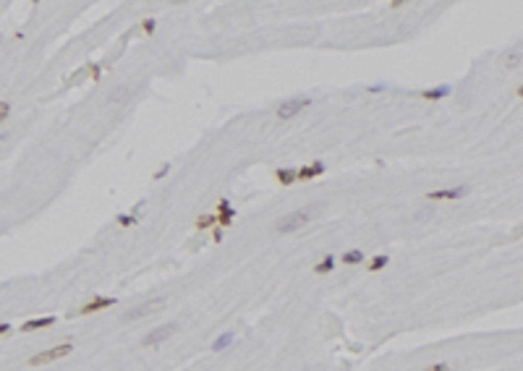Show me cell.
Returning a JSON list of instances; mask_svg holds the SVG:
<instances>
[{"label": "cell", "mask_w": 523, "mask_h": 371, "mask_svg": "<svg viewBox=\"0 0 523 371\" xmlns=\"http://www.w3.org/2000/svg\"><path fill=\"white\" fill-rule=\"evenodd\" d=\"M311 214L314 209H295L290 214H285L283 220L278 222V233H293V230H299L301 225H306L311 220Z\"/></svg>", "instance_id": "1"}, {"label": "cell", "mask_w": 523, "mask_h": 371, "mask_svg": "<svg viewBox=\"0 0 523 371\" xmlns=\"http://www.w3.org/2000/svg\"><path fill=\"white\" fill-rule=\"evenodd\" d=\"M71 351H74V345H71V342H63V345L50 348V351H42V353L32 356L27 363H29V366H44V363H53V361H58V358H65Z\"/></svg>", "instance_id": "2"}, {"label": "cell", "mask_w": 523, "mask_h": 371, "mask_svg": "<svg viewBox=\"0 0 523 371\" xmlns=\"http://www.w3.org/2000/svg\"><path fill=\"white\" fill-rule=\"evenodd\" d=\"M311 105V100H306V97H299V100H285L280 107H278V118L280 120H290L293 115H299L304 107H309Z\"/></svg>", "instance_id": "3"}, {"label": "cell", "mask_w": 523, "mask_h": 371, "mask_svg": "<svg viewBox=\"0 0 523 371\" xmlns=\"http://www.w3.org/2000/svg\"><path fill=\"white\" fill-rule=\"evenodd\" d=\"M116 306V298H110V295H97L92 301H86L84 306L79 309L81 316H89V314H95V311H102V309H112Z\"/></svg>", "instance_id": "4"}, {"label": "cell", "mask_w": 523, "mask_h": 371, "mask_svg": "<svg viewBox=\"0 0 523 371\" xmlns=\"http://www.w3.org/2000/svg\"><path fill=\"white\" fill-rule=\"evenodd\" d=\"M173 332H175V324L157 327L154 332H149V335H144V337H142V345H144V348H149V345H160V342H163V340H168Z\"/></svg>", "instance_id": "5"}, {"label": "cell", "mask_w": 523, "mask_h": 371, "mask_svg": "<svg viewBox=\"0 0 523 371\" xmlns=\"http://www.w3.org/2000/svg\"><path fill=\"white\" fill-rule=\"evenodd\" d=\"M466 193H468L466 186H456V188H440V191H431V193H426V199H429V202H440V199H463Z\"/></svg>", "instance_id": "6"}, {"label": "cell", "mask_w": 523, "mask_h": 371, "mask_svg": "<svg viewBox=\"0 0 523 371\" xmlns=\"http://www.w3.org/2000/svg\"><path fill=\"white\" fill-rule=\"evenodd\" d=\"M217 214H220V220H217V225L225 230V228H231V222H233V217H236V209L228 204V202H217Z\"/></svg>", "instance_id": "7"}, {"label": "cell", "mask_w": 523, "mask_h": 371, "mask_svg": "<svg viewBox=\"0 0 523 371\" xmlns=\"http://www.w3.org/2000/svg\"><path fill=\"white\" fill-rule=\"evenodd\" d=\"M275 181L283 183V186H293L295 181H299V170H293V167H278V170H275Z\"/></svg>", "instance_id": "8"}, {"label": "cell", "mask_w": 523, "mask_h": 371, "mask_svg": "<svg viewBox=\"0 0 523 371\" xmlns=\"http://www.w3.org/2000/svg\"><path fill=\"white\" fill-rule=\"evenodd\" d=\"M55 324V316H42V319H29L21 324V332H34V330H42V327H53Z\"/></svg>", "instance_id": "9"}, {"label": "cell", "mask_w": 523, "mask_h": 371, "mask_svg": "<svg viewBox=\"0 0 523 371\" xmlns=\"http://www.w3.org/2000/svg\"><path fill=\"white\" fill-rule=\"evenodd\" d=\"M325 172V162H314V165H306V167H299V181H311L316 176Z\"/></svg>", "instance_id": "10"}, {"label": "cell", "mask_w": 523, "mask_h": 371, "mask_svg": "<svg viewBox=\"0 0 523 371\" xmlns=\"http://www.w3.org/2000/svg\"><path fill=\"white\" fill-rule=\"evenodd\" d=\"M421 100H445V97H450V86L447 84H440V86H435V89H426V92H421L419 94Z\"/></svg>", "instance_id": "11"}, {"label": "cell", "mask_w": 523, "mask_h": 371, "mask_svg": "<svg viewBox=\"0 0 523 371\" xmlns=\"http://www.w3.org/2000/svg\"><path fill=\"white\" fill-rule=\"evenodd\" d=\"M163 306V301H149V303H144L142 309H133V311H128L126 314V319H139V316H147V314H152L154 309H160Z\"/></svg>", "instance_id": "12"}, {"label": "cell", "mask_w": 523, "mask_h": 371, "mask_svg": "<svg viewBox=\"0 0 523 371\" xmlns=\"http://www.w3.org/2000/svg\"><path fill=\"white\" fill-rule=\"evenodd\" d=\"M233 340H236V335H233V332H222V335H220V337H217V340L212 342V351H215V353L225 351V348H228V345H231Z\"/></svg>", "instance_id": "13"}, {"label": "cell", "mask_w": 523, "mask_h": 371, "mask_svg": "<svg viewBox=\"0 0 523 371\" xmlns=\"http://www.w3.org/2000/svg\"><path fill=\"white\" fill-rule=\"evenodd\" d=\"M332 269H335V256H332V254H327V256L320 261V264L314 267L316 275H327V272H332Z\"/></svg>", "instance_id": "14"}, {"label": "cell", "mask_w": 523, "mask_h": 371, "mask_svg": "<svg viewBox=\"0 0 523 371\" xmlns=\"http://www.w3.org/2000/svg\"><path fill=\"white\" fill-rule=\"evenodd\" d=\"M361 261H363V251H358V249H351V251L343 254V264H348V267L361 264Z\"/></svg>", "instance_id": "15"}, {"label": "cell", "mask_w": 523, "mask_h": 371, "mask_svg": "<svg viewBox=\"0 0 523 371\" xmlns=\"http://www.w3.org/2000/svg\"><path fill=\"white\" fill-rule=\"evenodd\" d=\"M388 261H390L388 254H377V256L369 261V272H379V269H384V267H388Z\"/></svg>", "instance_id": "16"}, {"label": "cell", "mask_w": 523, "mask_h": 371, "mask_svg": "<svg viewBox=\"0 0 523 371\" xmlns=\"http://www.w3.org/2000/svg\"><path fill=\"white\" fill-rule=\"evenodd\" d=\"M212 225H217V220H215L212 214H201L199 220H196V228H199V230H207V228H212Z\"/></svg>", "instance_id": "17"}, {"label": "cell", "mask_w": 523, "mask_h": 371, "mask_svg": "<svg viewBox=\"0 0 523 371\" xmlns=\"http://www.w3.org/2000/svg\"><path fill=\"white\" fill-rule=\"evenodd\" d=\"M118 225L121 228H131V225H136V217L133 214H118Z\"/></svg>", "instance_id": "18"}, {"label": "cell", "mask_w": 523, "mask_h": 371, "mask_svg": "<svg viewBox=\"0 0 523 371\" xmlns=\"http://www.w3.org/2000/svg\"><path fill=\"white\" fill-rule=\"evenodd\" d=\"M142 29H144V32H147V34H152V32H154V18H152V16H149V18H144V21H142Z\"/></svg>", "instance_id": "19"}, {"label": "cell", "mask_w": 523, "mask_h": 371, "mask_svg": "<svg viewBox=\"0 0 523 371\" xmlns=\"http://www.w3.org/2000/svg\"><path fill=\"white\" fill-rule=\"evenodd\" d=\"M424 371H450V366H447V363H431V366H426Z\"/></svg>", "instance_id": "20"}, {"label": "cell", "mask_w": 523, "mask_h": 371, "mask_svg": "<svg viewBox=\"0 0 523 371\" xmlns=\"http://www.w3.org/2000/svg\"><path fill=\"white\" fill-rule=\"evenodd\" d=\"M168 170H170V165H163L160 170L154 172V181H157V178H165V176H168Z\"/></svg>", "instance_id": "21"}, {"label": "cell", "mask_w": 523, "mask_h": 371, "mask_svg": "<svg viewBox=\"0 0 523 371\" xmlns=\"http://www.w3.org/2000/svg\"><path fill=\"white\" fill-rule=\"evenodd\" d=\"M212 241H217V243L222 241V228H220V225H217V228L212 230Z\"/></svg>", "instance_id": "22"}, {"label": "cell", "mask_w": 523, "mask_h": 371, "mask_svg": "<svg viewBox=\"0 0 523 371\" xmlns=\"http://www.w3.org/2000/svg\"><path fill=\"white\" fill-rule=\"evenodd\" d=\"M89 73H92V79L97 81L100 79V65H89Z\"/></svg>", "instance_id": "23"}, {"label": "cell", "mask_w": 523, "mask_h": 371, "mask_svg": "<svg viewBox=\"0 0 523 371\" xmlns=\"http://www.w3.org/2000/svg\"><path fill=\"white\" fill-rule=\"evenodd\" d=\"M0 118H3V120L8 118V102H3V105H0Z\"/></svg>", "instance_id": "24"}, {"label": "cell", "mask_w": 523, "mask_h": 371, "mask_svg": "<svg viewBox=\"0 0 523 371\" xmlns=\"http://www.w3.org/2000/svg\"><path fill=\"white\" fill-rule=\"evenodd\" d=\"M518 63H520V58H518V55H513V58H510V60H508L505 65H508V68H515V65H518Z\"/></svg>", "instance_id": "25"}, {"label": "cell", "mask_w": 523, "mask_h": 371, "mask_svg": "<svg viewBox=\"0 0 523 371\" xmlns=\"http://www.w3.org/2000/svg\"><path fill=\"white\" fill-rule=\"evenodd\" d=\"M11 330H13V327H11V324H0V335H3V337H6V335H8Z\"/></svg>", "instance_id": "26"}, {"label": "cell", "mask_w": 523, "mask_h": 371, "mask_svg": "<svg viewBox=\"0 0 523 371\" xmlns=\"http://www.w3.org/2000/svg\"><path fill=\"white\" fill-rule=\"evenodd\" d=\"M384 89V84H374V86H369V92H382Z\"/></svg>", "instance_id": "27"}, {"label": "cell", "mask_w": 523, "mask_h": 371, "mask_svg": "<svg viewBox=\"0 0 523 371\" xmlns=\"http://www.w3.org/2000/svg\"><path fill=\"white\" fill-rule=\"evenodd\" d=\"M513 238H523V225H520V228H515V230H513Z\"/></svg>", "instance_id": "28"}, {"label": "cell", "mask_w": 523, "mask_h": 371, "mask_svg": "<svg viewBox=\"0 0 523 371\" xmlns=\"http://www.w3.org/2000/svg\"><path fill=\"white\" fill-rule=\"evenodd\" d=\"M515 97H518V100H523V84H518V89H515Z\"/></svg>", "instance_id": "29"}]
</instances>
